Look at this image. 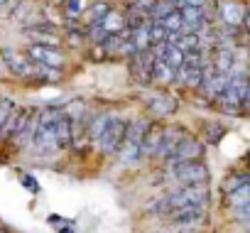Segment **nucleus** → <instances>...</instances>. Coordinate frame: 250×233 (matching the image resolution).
<instances>
[{
  "mask_svg": "<svg viewBox=\"0 0 250 233\" xmlns=\"http://www.w3.org/2000/svg\"><path fill=\"white\" fill-rule=\"evenodd\" d=\"M108 13H110L108 3H101V0H98V3H93V5H91L86 13H81V15H83V18H86L91 25H98V22H101V20L108 15Z\"/></svg>",
  "mask_w": 250,
  "mask_h": 233,
  "instance_id": "obj_20",
  "label": "nucleus"
},
{
  "mask_svg": "<svg viewBox=\"0 0 250 233\" xmlns=\"http://www.w3.org/2000/svg\"><path fill=\"white\" fill-rule=\"evenodd\" d=\"M228 81H230V76H226V74H218V71H208L206 69V74H204V79H201V88H204V93L208 96V98H221L223 96V91H226V86H228Z\"/></svg>",
  "mask_w": 250,
  "mask_h": 233,
  "instance_id": "obj_11",
  "label": "nucleus"
},
{
  "mask_svg": "<svg viewBox=\"0 0 250 233\" xmlns=\"http://www.w3.org/2000/svg\"><path fill=\"white\" fill-rule=\"evenodd\" d=\"M125 130H128V121L118 118V115H110V121H108V126H105L103 135L98 138V143H101V150H103L105 155H113V152H118V150H120V145H123Z\"/></svg>",
  "mask_w": 250,
  "mask_h": 233,
  "instance_id": "obj_4",
  "label": "nucleus"
},
{
  "mask_svg": "<svg viewBox=\"0 0 250 233\" xmlns=\"http://www.w3.org/2000/svg\"><path fill=\"white\" fill-rule=\"evenodd\" d=\"M228 206L235 211L238 218H248V211H250V187L243 184V187L228 191Z\"/></svg>",
  "mask_w": 250,
  "mask_h": 233,
  "instance_id": "obj_13",
  "label": "nucleus"
},
{
  "mask_svg": "<svg viewBox=\"0 0 250 233\" xmlns=\"http://www.w3.org/2000/svg\"><path fill=\"white\" fill-rule=\"evenodd\" d=\"M245 3L240 0H218V18L230 25V27H238L245 22Z\"/></svg>",
  "mask_w": 250,
  "mask_h": 233,
  "instance_id": "obj_9",
  "label": "nucleus"
},
{
  "mask_svg": "<svg viewBox=\"0 0 250 233\" xmlns=\"http://www.w3.org/2000/svg\"><path fill=\"white\" fill-rule=\"evenodd\" d=\"M74 138V126H71V118L62 113V118L54 123V148H66Z\"/></svg>",
  "mask_w": 250,
  "mask_h": 233,
  "instance_id": "obj_17",
  "label": "nucleus"
},
{
  "mask_svg": "<svg viewBox=\"0 0 250 233\" xmlns=\"http://www.w3.org/2000/svg\"><path fill=\"white\" fill-rule=\"evenodd\" d=\"M162 130L160 126H147L140 140V157H155L160 152V143H162Z\"/></svg>",
  "mask_w": 250,
  "mask_h": 233,
  "instance_id": "obj_12",
  "label": "nucleus"
},
{
  "mask_svg": "<svg viewBox=\"0 0 250 233\" xmlns=\"http://www.w3.org/2000/svg\"><path fill=\"white\" fill-rule=\"evenodd\" d=\"M0 57H3V66L15 74V76H22V79H32L35 74H40V66L27 57V54H20L15 49H3L0 52Z\"/></svg>",
  "mask_w": 250,
  "mask_h": 233,
  "instance_id": "obj_5",
  "label": "nucleus"
},
{
  "mask_svg": "<svg viewBox=\"0 0 250 233\" xmlns=\"http://www.w3.org/2000/svg\"><path fill=\"white\" fill-rule=\"evenodd\" d=\"M150 108H152V113H155V115H169V113L177 108V101H174L172 96H167V93H160V96H155V98H152Z\"/></svg>",
  "mask_w": 250,
  "mask_h": 233,
  "instance_id": "obj_18",
  "label": "nucleus"
},
{
  "mask_svg": "<svg viewBox=\"0 0 250 233\" xmlns=\"http://www.w3.org/2000/svg\"><path fill=\"white\" fill-rule=\"evenodd\" d=\"M0 66H3V57H0Z\"/></svg>",
  "mask_w": 250,
  "mask_h": 233,
  "instance_id": "obj_25",
  "label": "nucleus"
},
{
  "mask_svg": "<svg viewBox=\"0 0 250 233\" xmlns=\"http://www.w3.org/2000/svg\"><path fill=\"white\" fill-rule=\"evenodd\" d=\"M86 5H88V0H69V5H66V8H69L71 15H81Z\"/></svg>",
  "mask_w": 250,
  "mask_h": 233,
  "instance_id": "obj_23",
  "label": "nucleus"
},
{
  "mask_svg": "<svg viewBox=\"0 0 250 233\" xmlns=\"http://www.w3.org/2000/svg\"><path fill=\"white\" fill-rule=\"evenodd\" d=\"M201 143L196 140V138H191V135H187L172 152H169V157L165 160V162H169V165H177V162H189V160H199L201 157Z\"/></svg>",
  "mask_w": 250,
  "mask_h": 233,
  "instance_id": "obj_7",
  "label": "nucleus"
},
{
  "mask_svg": "<svg viewBox=\"0 0 250 233\" xmlns=\"http://www.w3.org/2000/svg\"><path fill=\"white\" fill-rule=\"evenodd\" d=\"M169 174H172V179L179 182L182 187H187V184H206V179H208V167H206L201 160H189V162H177V165H172Z\"/></svg>",
  "mask_w": 250,
  "mask_h": 233,
  "instance_id": "obj_3",
  "label": "nucleus"
},
{
  "mask_svg": "<svg viewBox=\"0 0 250 233\" xmlns=\"http://www.w3.org/2000/svg\"><path fill=\"white\" fill-rule=\"evenodd\" d=\"M208 199V189L206 184H187L182 189H174L169 191L165 199H160L155 204V211L157 213H174L177 209H184V206H204Z\"/></svg>",
  "mask_w": 250,
  "mask_h": 233,
  "instance_id": "obj_1",
  "label": "nucleus"
},
{
  "mask_svg": "<svg viewBox=\"0 0 250 233\" xmlns=\"http://www.w3.org/2000/svg\"><path fill=\"white\" fill-rule=\"evenodd\" d=\"M243 184H248V179H245L243 174H240V177H233V179L228 177V179L223 182V189H226V191H233V189H238V187H243Z\"/></svg>",
  "mask_w": 250,
  "mask_h": 233,
  "instance_id": "obj_22",
  "label": "nucleus"
},
{
  "mask_svg": "<svg viewBox=\"0 0 250 233\" xmlns=\"http://www.w3.org/2000/svg\"><path fill=\"white\" fill-rule=\"evenodd\" d=\"M174 74H177L174 69H169L162 59H157V57H155V64H152V76H157V79H162V81H172V79H174Z\"/></svg>",
  "mask_w": 250,
  "mask_h": 233,
  "instance_id": "obj_21",
  "label": "nucleus"
},
{
  "mask_svg": "<svg viewBox=\"0 0 250 233\" xmlns=\"http://www.w3.org/2000/svg\"><path fill=\"white\" fill-rule=\"evenodd\" d=\"M108 121H110V113H98V115H93V121H91V126H88V138H91V140H98V138L103 135Z\"/></svg>",
  "mask_w": 250,
  "mask_h": 233,
  "instance_id": "obj_19",
  "label": "nucleus"
},
{
  "mask_svg": "<svg viewBox=\"0 0 250 233\" xmlns=\"http://www.w3.org/2000/svg\"><path fill=\"white\" fill-rule=\"evenodd\" d=\"M179 18H182V30L194 32V35H199V30H204L208 25L204 8H189V5H184V8H179Z\"/></svg>",
  "mask_w": 250,
  "mask_h": 233,
  "instance_id": "obj_10",
  "label": "nucleus"
},
{
  "mask_svg": "<svg viewBox=\"0 0 250 233\" xmlns=\"http://www.w3.org/2000/svg\"><path fill=\"white\" fill-rule=\"evenodd\" d=\"M27 57L37 64V66H47V69H59L62 66V54L54 49V47H47V44H32L27 49Z\"/></svg>",
  "mask_w": 250,
  "mask_h": 233,
  "instance_id": "obj_8",
  "label": "nucleus"
},
{
  "mask_svg": "<svg viewBox=\"0 0 250 233\" xmlns=\"http://www.w3.org/2000/svg\"><path fill=\"white\" fill-rule=\"evenodd\" d=\"M147 123L145 121H135V123H128V130H125V138H123V145H120V162L123 165H138L140 162V140H143V133H145Z\"/></svg>",
  "mask_w": 250,
  "mask_h": 233,
  "instance_id": "obj_2",
  "label": "nucleus"
},
{
  "mask_svg": "<svg viewBox=\"0 0 250 233\" xmlns=\"http://www.w3.org/2000/svg\"><path fill=\"white\" fill-rule=\"evenodd\" d=\"M169 218H172L177 226L199 223V221H204V206H184V209H177L174 213H169Z\"/></svg>",
  "mask_w": 250,
  "mask_h": 233,
  "instance_id": "obj_16",
  "label": "nucleus"
},
{
  "mask_svg": "<svg viewBox=\"0 0 250 233\" xmlns=\"http://www.w3.org/2000/svg\"><path fill=\"white\" fill-rule=\"evenodd\" d=\"M235 52L230 49V47H221L218 49V54H216V59H213V71H218V74H226V76H233L235 74Z\"/></svg>",
  "mask_w": 250,
  "mask_h": 233,
  "instance_id": "obj_15",
  "label": "nucleus"
},
{
  "mask_svg": "<svg viewBox=\"0 0 250 233\" xmlns=\"http://www.w3.org/2000/svg\"><path fill=\"white\" fill-rule=\"evenodd\" d=\"M8 3H10V0H0V8H5Z\"/></svg>",
  "mask_w": 250,
  "mask_h": 233,
  "instance_id": "obj_24",
  "label": "nucleus"
},
{
  "mask_svg": "<svg viewBox=\"0 0 250 233\" xmlns=\"http://www.w3.org/2000/svg\"><path fill=\"white\" fill-rule=\"evenodd\" d=\"M187 138V130L182 128V126H174V128H167V130H162V143H160V152H157V157H162V160H167L169 157V152L182 143Z\"/></svg>",
  "mask_w": 250,
  "mask_h": 233,
  "instance_id": "obj_14",
  "label": "nucleus"
},
{
  "mask_svg": "<svg viewBox=\"0 0 250 233\" xmlns=\"http://www.w3.org/2000/svg\"><path fill=\"white\" fill-rule=\"evenodd\" d=\"M248 96H250V88H248L245 76H230L221 101H223V108H245Z\"/></svg>",
  "mask_w": 250,
  "mask_h": 233,
  "instance_id": "obj_6",
  "label": "nucleus"
}]
</instances>
